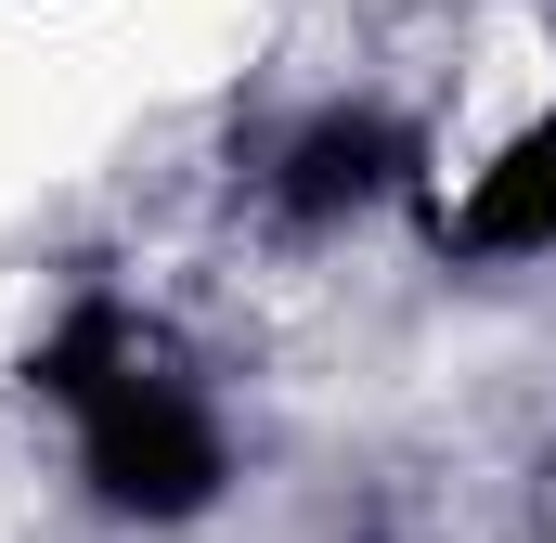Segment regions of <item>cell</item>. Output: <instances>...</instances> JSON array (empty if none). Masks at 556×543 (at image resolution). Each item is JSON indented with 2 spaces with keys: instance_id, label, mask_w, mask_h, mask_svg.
<instances>
[{
  "instance_id": "cell-1",
  "label": "cell",
  "mask_w": 556,
  "mask_h": 543,
  "mask_svg": "<svg viewBox=\"0 0 556 543\" xmlns=\"http://www.w3.org/2000/svg\"><path fill=\"white\" fill-rule=\"evenodd\" d=\"M78 427H91V492H104L117 518H207V492H220V427L181 402V389H155L130 363Z\"/></svg>"
},
{
  "instance_id": "cell-2",
  "label": "cell",
  "mask_w": 556,
  "mask_h": 543,
  "mask_svg": "<svg viewBox=\"0 0 556 543\" xmlns=\"http://www.w3.org/2000/svg\"><path fill=\"white\" fill-rule=\"evenodd\" d=\"M389 181H402V130L324 117V130H298V155H285V220H350V207H376Z\"/></svg>"
},
{
  "instance_id": "cell-3",
  "label": "cell",
  "mask_w": 556,
  "mask_h": 543,
  "mask_svg": "<svg viewBox=\"0 0 556 543\" xmlns=\"http://www.w3.org/2000/svg\"><path fill=\"white\" fill-rule=\"evenodd\" d=\"M466 247H492V260H518V247H556V117L544 130H518L492 168H479V194H466V220H453Z\"/></svg>"
},
{
  "instance_id": "cell-4",
  "label": "cell",
  "mask_w": 556,
  "mask_h": 543,
  "mask_svg": "<svg viewBox=\"0 0 556 543\" xmlns=\"http://www.w3.org/2000/svg\"><path fill=\"white\" fill-rule=\"evenodd\" d=\"M130 363H142V350H130V324L91 298V311H65V324L39 337V363H26V376H39V389H52L65 414H91L104 389H117V376H130Z\"/></svg>"
}]
</instances>
